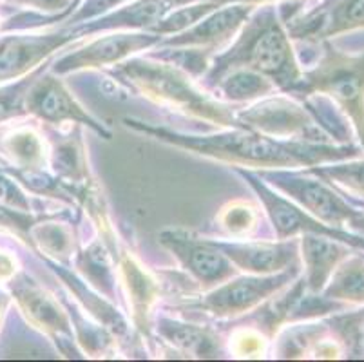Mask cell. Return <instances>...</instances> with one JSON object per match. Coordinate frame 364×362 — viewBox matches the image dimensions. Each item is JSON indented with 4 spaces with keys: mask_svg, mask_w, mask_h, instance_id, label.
I'll return each mask as SVG.
<instances>
[{
    "mask_svg": "<svg viewBox=\"0 0 364 362\" xmlns=\"http://www.w3.org/2000/svg\"><path fill=\"white\" fill-rule=\"evenodd\" d=\"M124 124L125 127L144 132L161 144L248 171H270V169L299 171L316 165L359 158L360 154L359 149L348 145L287 142L245 127L221 129L214 134H191V132L187 134L161 125H151L136 118H124Z\"/></svg>",
    "mask_w": 364,
    "mask_h": 362,
    "instance_id": "cell-1",
    "label": "cell"
},
{
    "mask_svg": "<svg viewBox=\"0 0 364 362\" xmlns=\"http://www.w3.org/2000/svg\"><path fill=\"white\" fill-rule=\"evenodd\" d=\"M237 68L261 73L272 80L277 91L289 96L299 85L304 69L277 2H264L254 9L230 46L214 56L201 84L208 91L223 73Z\"/></svg>",
    "mask_w": 364,
    "mask_h": 362,
    "instance_id": "cell-2",
    "label": "cell"
},
{
    "mask_svg": "<svg viewBox=\"0 0 364 362\" xmlns=\"http://www.w3.org/2000/svg\"><path fill=\"white\" fill-rule=\"evenodd\" d=\"M111 76L158 107L171 109L220 129L241 127L236 105L221 102L213 92L200 87L194 76L171 62L136 55L112 65Z\"/></svg>",
    "mask_w": 364,
    "mask_h": 362,
    "instance_id": "cell-3",
    "label": "cell"
},
{
    "mask_svg": "<svg viewBox=\"0 0 364 362\" xmlns=\"http://www.w3.org/2000/svg\"><path fill=\"white\" fill-rule=\"evenodd\" d=\"M323 44V55L314 68L304 69L303 78L292 98L326 96L350 119L364 151V53H344L328 40Z\"/></svg>",
    "mask_w": 364,
    "mask_h": 362,
    "instance_id": "cell-4",
    "label": "cell"
},
{
    "mask_svg": "<svg viewBox=\"0 0 364 362\" xmlns=\"http://www.w3.org/2000/svg\"><path fill=\"white\" fill-rule=\"evenodd\" d=\"M236 116L241 127L252 129L270 138L328 144L324 125L314 115L312 109L284 92L237 107Z\"/></svg>",
    "mask_w": 364,
    "mask_h": 362,
    "instance_id": "cell-5",
    "label": "cell"
},
{
    "mask_svg": "<svg viewBox=\"0 0 364 362\" xmlns=\"http://www.w3.org/2000/svg\"><path fill=\"white\" fill-rule=\"evenodd\" d=\"M270 187L279 191L294 203L312 214L332 228L344 230L357 215L364 214L355 205L348 203L339 192L333 191L328 181L310 174L309 171H292V169H270L256 171Z\"/></svg>",
    "mask_w": 364,
    "mask_h": 362,
    "instance_id": "cell-6",
    "label": "cell"
},
{
    "mask_svg": "<svg viewBox=\"0 0 364 362\" xmlns=\"http://www.w3.org/2000/svg\"><path fill=\"white\" fill-rule=\"evenodd\" d=\"M234 169L247 181L248 187L252 188L254 194L261 201V207H263L268 221L272 225L274 234H276L277 239H292L304 234H319L328 235V238L343 241V243L350 245L352 248L364 252L363 235L324 225L323 221L316 219L312 214L304 211V208H301L299 205L294 203L292 199H289L287 196L281 194L279 191L270 187L263 178H259V174L256 171H248V169L241 167Z\"/></svg>",
    "mask_w": 364,
    "mask_h": 362,
    "instance_id": "cell-7",
    "label": "cell"
},
{
    "mask_svg": "<svg viewBox=\"0 0 364 362\" xmlns=\"http://www.w3.org/2000/svg\"><path fill=\"white\" fill-rule=\"evenodd\" d=\"M164 36L151 31H107L97 38H84L73 46L71 53H64L51 62L55 75H69L76 71L105 69L144 51L158 48Z\"/></svg>",
    "mask_w": 364,
    "mask_h": 362,
    "instance_id": "cell-8",
    "label": "cell"
},
{
    "mask_svg": "<svg viewBox=\"0 0 364 362\" xmlns=\"http://www.w3.org/2000/svg\"><path fill=\"white\" fill-rule=\"evenodd\" d=\"M299 272L301 267H294L270 275H234L205 292L196 308L216 319H237L259 308L277 292L284 290L296 281Z\"/></svg>",
    "mask_w": 364,
    "mask_h": 362,
    "instance_id": "cell-9",
    "label": "cell"
},
{
    "mask_svg": "<svg viewBox=\"0 0 364 362\" xmlns=\"http://www.w3.org/2000/svg\"><path fill=\"white\" fill-rule=\"evenodd\" d=\"M78 40L82 36L75 26H62L55 31H11L0 35V84L29 75Z\"/></svg>",
    "mask_w": 364,
    "mask_h": 362,
    "instance_id": "cell-10",
    "label": "cell"
},
{
    "mask_svg": "<svg viewBox=\"0 0 364 362\" xmlns=\"http://www.w3.org/2000/svg\"><path fill=\"white\" fill-rule=\"evenodd\" d=\"M28 116L46 122L49 125H80L87 127L104 139H111L112 132L98 122L87 109L78 104L58 75L51 71V65L33 82L26 98Z\"/></svg>",
    "mask_w": 364,
    "mask_h": 362,
    "instance_id": "cell-11",
    "label": "cell"
},
{
    "mask_svg": "<svg viewBox=\"0 0 364 362\" xmlns=\"http://www.w3.org/2000/svg\"><path fill=\"white\" fill-rule=\"evenodd\" d=\"M4 287L16 303V307L21 308L24 317L28 319V323L38 328L48 337H51L56 346L60 348L62 353L69 357L65 344H75L76 339L73 334L68 310H65V307H60L58 299L49 294L38 281H35L24 270L9 279Z\"/></svg>",
    "mask_w": 364,
    "mask_h": 362,
    "instance_id": "cell-12",
    "label": "cell"
},
{
    "mask_svg": "<svg viewBox=\"0 0 364 362\" xmlns=\"http://www.w3.org/2000/svg\"><path fill=\"white\" fill-rule=\"evenodd\" d=\"M158 241L205 292L237 275L232 261L207 238H198L180 228H168L158 234Z\"/></svg>",
    "mask_w": 364,
    "mask_h": 362,
    "instance_id": "cell-13",
    "label": "cell"
},
{
    "mask_svg": "<svg viewBox=\"0 0 364 362\" xmlns=\"http://www.w3.org/2000/svg\"><path fill=\"white\" fill-rule=\"evenodd\" d=\"M292 40L326 42L333 36L364 29V0H321L287 22Z\"/></svg>",
    "mask_w": 364,
    "mask_h": 362,
    "instance_id": "cell-14",
    "label": "cell"
},
{
    "mask_svg": "<svg viewBox=\"0 0 364 362\" xmlns=\"http://www.w3.org/2000/svg\"><path fill=\"white\" fill-rule=\"evenodd\" d=\"M259 4L252 2H234L221 6L207 16L176 35L164 36L160 46L165 48H200L210 51L214 56L230 46L243 24Z\"/></svg>",
    "mask_w": 364,
    "mask_h": 362,
    "instance_id": "cell-15",
    "label": "cell"
},
{
    "mask_svg": "<svg viewBox=\"0 0 364 362\" xmlns=\"http://www.w3.org/2000/svg\"><path fill=\"white\" fill-rule=\"evenodd\" d=\"M207 239L232 261V265L241 274L270 275L301 267L299 238L277 239V241Z\"/></svg>",
    "mask_w": 364,
    "mask_h": 362,
    "instance_id": "cell-16",
    "label": "cell"
},
{
    "mask_svg": "<svg viewBox=\"0 0 364 362\" xmlns=\"http://www.w3.org/2000/svg\"><path fill=\"white\" fill-rule=\"evenodd\" d=\"M117 272L127 295L132 324L141 335L149 337L152 331V307L160 297V283L140 259L124 247L117 255Z\"/></svg>",
    "mask_w": 364,
    "mask_h": 362,
    "instance_id": "cell-17",
    "label": "cell"
},
{
    "mask_svg": "<svg viewBox=\"0 0 364 362\" xmlns=\"http://www.w3.org/2000/svg\"><path fill=\"white\" fill-rule=\"evenodd\" d=\"M350 245L319 234L299 235V259L304 267L303 281L310 292H323L337 265L348 254Z\"/></svg>",
    "mask_w": 364,
    "mask_h": 362,
    "instance_id": "cell-18",
    "label": "cell"
},
{
    "mask_svg": "<svg viewBox=\"0 0 364 362\" xmlns=\"http://www.w3.org/2000/svg\"><path fill=\"white\" fill-rule=\"evenodd\" d=\"M46 263L49 265V268H53L56 277L60 279L62 283H64V287L75 295L78 304H80L98 324L107 328L114 337H122V335L127 334L129 323L124 319V315H122L117 308L112 307L111 299H107L105 295H102L100 292H97L92 287H89L84 279L76 274L75 270H71L68 265L55 263V261H46Z\"/></svg>",
    "mask_w": 364,
    "mask_h": 362,
    "instance_id": "cell-19",
    "label": "cell"
},
{
    "mask_svg": "<svg viewBox=\"0 0 364 362\" xmlns=\"http://www.w3.org/2000/svg\"><path fill=\"white\" fill-rule=\"evenodd\" d=\"M0 156L9 165L8 169L38 171L48 167L49 147L33 125H16L0 134Z\"/></svg>",
    "mask_w": 364,
    "mask_h": 362,
    "instance_id": "cell-20",
    "label": "cell"
},
{
    "mask_svg": "<svg viewBox=\"0 0 364 362\" xmlns=\"http://www.w3.org/2000/svg\"><path fill=\"white\" fill-rule=\"evenodd\" d=\"M75 272L102 295L114 301L117 299V261L107 245L100 238L92 239L87 247L75 252L73 255Z\"/></svg>",
    "mask_w": 364,
    "mask_h": 362,
    "instance_id": "cell-21",
    "label": "cell"
},
{
    "mask_svg": "<svg viewBox=\"0 0 364 362\" xmlns=\"http://www.w3.org/2000/svg\"><path fill=\"white\" fill-rule=\"evenodd\" d=\"M156 334L165 343L188 357L216 358L221 353V344L216 334H213L208 328L198 326V324L160 317L156 321Z\"/></svg>",
    "mask_w": 364,
    "mask_h": 362,
    "instance_id": "cell-22",
    "label": "cell"
},
{
    "mask_svg": "<svg viewBox=\"0 0 364 362\" xmlns=\"http://www.w3.org/2000/svg\"><path fill=\"white\" fill-rule=\"evenodd\" d=\"M221 102L230 105H248L277 92L276 84L261 73L252 69H230L223 73L208 89Z\"/></svg>",
    "mask_w": 364,
    "mask_h": 362,
    "instance_id": "cell-23",
    "label": "cell"
},
{
    "mask_svg": "<svg viewBox=\"0 0 364 362\" xmlns=\"http://www.w3.org/2000/svg\"><path fill=\"white\" fill-rule=\"evenodd\" d=\"M78 127L80 125H75V131L69 136H58V139L49 147L48 161L53 174L73 185H84L91 179L87 152Z\"/></svg>",
    "mask_w": 364,
    "mask_h": 362,
    "instance_id": "cell-24",
    "label": "cell"
},
{
    "mask_svg": "<svg viewBox=\"0 0 364 362\" xmlns=\"http://www.w3.org/2000/svg\"><path fill=\"white\" fill-rule=\"evenodd\" d=\"M29 247L35 248L44 261H55L69 267L76 252V241L68 223L48 218L44 221H36L31 227Z\"/></svg>",
    "mask_w": 364,
    "mask_h": 362,
    "instance_id": "cell-25",
    "label": "cell"
},
{
    "mask_svg": "<svg viewBox=\"0 0 364 362\" xmlns=\"http://www.w3.org/2000/svg\"><path fill=\"white\" fill-rule=\"evenodd\" d=\"M321 294L346 307L364 304V255H346L332 272Z\"/></svg>",
    "mask_w": 364,
    "mask_h": 362,
    "instance_id": "cell-26",
    "label": "cell"
},
{
    "mask_svg": "<svg viewBox=\"0 0 364 362\" xmlns=\"http://www.w3.org/2000/svg\"><path fill=\"white\" fill-rule=\"evenodd\" d=\"M53 60L46 62L38 69H35L29 75L22 76L18 80H13L8 84H0V125L8 124L11 119H18L28 116V109H26V98H28V91L38 76L51 65Z\"/></svg>",
    "mask_w": 364,
    "mask_h": 362,
    "instance_id": "cell-27",
    "label": "cell"
},
{
    "mask_svg": "<svg viewBox=\"0 0 364 362\" xmlns=\"http://www.w3.org/2000/svg\"><path fill=\"white\" fill-rule=\"evenodd\" d=\"M259 218V208L254 207L250 201L234 199L225 207H221V211L216 215V221L220 228H223L228 235L236 239H245L256 230Z\"/></svg>",
    "mask_w": 364,
    "mask_h": 362,
    "instance_id": "cell-28",
    "label": "cell"
},
{
    "mask_svg": "<svg viewBox=\"0 0 364 362\" xmlns=\"http://www.w3.org/2000/svg\"><path fill=\"white\" fill-rule=\"evenodd\" d=\"M304 171H309L310 174L317 176L328 183H336L346 191L364 196V158L316 165V167L304 169Z\"/></svg>",
    "mask_w": 364,
    "mask_h": 362,
    "instance_id": "cell-29",
    "label": "cell"
},
{
    "mask_svg": "<svg viewBox=\"0 0 364 362\" xmlns=\"http://www.w3.org/2000/svg\"><path fill=\"white\" fill-rule=\"evenodd\" d=\"M270 337L257 326H243L228 339V351L236 358H259L267 353Z\"/></svg>",
    "mask_w": 364,
    "mask_h": 362,
    "instance_id": "cell-30",
    "label": "cell"
},
{
    "mask_svg": "<svg viewBox=\"0 0 364 362\" xmlns=\"http://www.w3.org/2000/svg\"><path fill=\"white\" fill-rule=\"evenodd\" d=\"M8 2L38 13L46 18V26L65 20L78 6V0H8Z\"/></svg>",
    "mask_w": 364,
    "mask_h": 362,
    "instance_id": "cell-31",
    "label": "cell"
},
{
    "mask_svg": "<svg viewBox=\"0 0 364 362\" xmlns=\"http://www.w3.org/2000/svg\"><path fill=\"white\" fill-rule=\"evenodd\" d=\"M38 219L33 215V212L21 211V208L9 207V205L0 203V230L11 232L16 238L29 245V230Z\"/></svg>",
    "mask_w": 364,
    "mask_h": 362,
    "instance_id": "cell-32",
    "label": "cell"
},
{
    "mask_svg": "<svg viewBox=\"0 0 364 362\" xmlns=\"http://www.w3.org/2000/svg\"><path fill=\"white\" fill-rule=\"evenodd\" d=\"M129 0H84L80 6H76L75 11L64 20V26H78L84 22H91L95 18L107 15L114 9L127 4Z\"/></svg>",
    "mask_w": 364,
    "mask_h": 362,
    "instance_id": "cell-33",
    "label": "cell"
},
{
    "mask_svg": "<svg viewBox=\"0 0 364 362\" xmlns=\"http://www.w3.org/2000/svg\"><path fill=\"white\" fill-rule=\"evenodd\" d=\"M0 203L21 208V211H33L26 188L6 167H0Z\"/></svg>",
    "mask_w": 364,
    "mask_h": 362,
    "instance_id": "cell-34",
    "label": "cell"
},
{
    "mask_svg": "<svg viewBox=\"0 0 364 362\" xmlns=\"http://www.w3.org/2000/svg\"><path fill=\"white\" fill-rule=\"evenodd\" d=\"M21 270L22 268L18 265L16 255L6 248H0V284L8 283L9 279L15 277Z\"/></svg>",
    "mask_w": 364,
    "mask_h": 362,
    "instance_id": "cell-35",
    "label": "cell"
},
{
    "mask_svg": "<svg viewBox=\"0 0 364 362\" xmlns=\"http://www.w3.org/2000/svg\"><path fill=\"white\" fill-rule=\"evenodd\" d=\"M9 303H11V295L6 290L4 284H0V326H2V321H4Z\"/></svg>",
    "mask_w": 364,
    "mask_h": 362,
    "instance_id": "cell-36",
    "label": "cell"
},
{
    "mask_svg": "<svg viewBox=\"0 0 364 362\" xmlns=\"http://www.w3.org/2000/svg\"><path fill=\"white\" fill-rule=\"evenodd\" d=\"M348 228H350V232H353V234H359L364 238V214L353 218L352 221L348 223Z\"/></svg>",
    "mask_w": 364,
    "mask_h": 362,
    "instance_id": "cell-37",
    "label": "cell"
},
{
    "mask_svg": "<svg viewBox=\"0 0 364 362\" xmlns=\"http://www.w3.org/2000/svg\"><path fill=\"white\" fill-rule=\"evenodd\" d=\"M0 28H2V24H0Z\"/></svg>",
    "mask_w": 364,
    "mask_h": 362,
    "instance_id": "cell-38",
    "label": "cell"
}]
</instances>
